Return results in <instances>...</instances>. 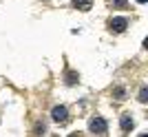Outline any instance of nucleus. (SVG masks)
Wrapping results in <instances>:
<instances>
[{"label": "nucleus", "mask_w": 148, "mask_h": 137, "mask_svg": "<svg viewBox=\"0 0 148 137\" xmlns=\"http://www.w3.org/2000/svg\"><path fill=\"white\" fill-rule=\"evenodd\" d=\"M126 27H128V20H126V18H113L111 20V29L115 33H122Z\"/></svg>", "instance_id": "nucleus-3"}, {"label": "nucleus", "mask_w": 148, "mask_h": 137, "mask_svg": "<svg viewBox=\"0 0 148 137\" xmlns=\"http://www.w3.org/2000/svg\"><path fill=\"white\" fill-rule=\"evenodd\" d=\"M51 117H53V122H58V124H64L69 119V111L64 106H56V108L51 111Z\"/></svg>", "instance_id": "nucleus-2"}, {"label": "nucleus", "mask_w": 148, "mask_h": 137, "mask_svg": "<svg viewBox=\"0 0 148 137\" xmlns=\"http://www.w3.org/2000/svg\"><path fill=\"white\" fill-rule=\"evenodd\" d=\"M137 2H139V5H146V2H148V0H137Z\"/></svg>", "instance_id": "nucleus-8"}, {"label": "nucleus", "mask_w": 148, "mask_h": 137, "mask_svg": "<svg viewBox=\"0 0 148 137\" xmlns=\"http://www.w3.org/2000/svg\"><path fill=\"white\" fill-rule=\"evenodd\" d=\"M139 102H142V104H146V102H148V91H146V88L139 91Z\"/></svg>", "instance_id": "nucleus-7"}, {"label": "nucleus", "mask_w": 148, "mask_h": 137, "mask_svg": "<svg viewBox=\"0 0 148 137\" xmlns=\"http://www.w3.org/2000/svg\"><path fill=\"white\" fill-rule=\"evenodd\" d=\"M88 128H91V133H95V135H106V133H108V124H106V119H102V117H93L91 122H88Z\"/></svg>", "instance_id": "nucleus-1"}, {"label": "nucleus", "mask_w": 148, "mask_h": 137, "mask_svg": "<svg viewBox=\"0 0 148 137\" xmlns=\"http://www.w3.org/2000/svg\"><path fill=\"white\" fill-rule=\"evenodd\" d=\"M77 82V73H66V84H75Z\"/></svg>", "instance_id": "nucleus-6"}, {"label": "nucleus", "mask_w": 148, "mask_h": 137, "mask_svg": "<svg viewBox=\"0 0 148 137\" xmlns=\"http://www.w3.org/2000/svg\"><path fill=\"white\" fill-rule=\"evenodd\" d=\"M133 117H130V115H122V131L124 133H130L133 131Z\"/></svg>", "instance_id": "nucleus-4"}, {"label": "nucleus", "mask_w": 148, "mask_h": 137, "mask_svg": "<svg viewBox=\"0 0 148 137\" xmlns=\"http://www.w3.org/2000/svg\"><path fill=\"white\" fill-rule=\"evenodd\" d=\"M91 5H93V0H73V7L80 9V11H88Z\"/></svg>", "instance_id": "nucleus-5"}]
</instances>
